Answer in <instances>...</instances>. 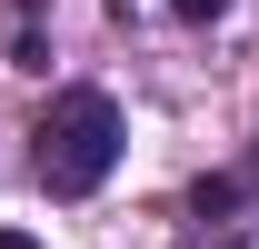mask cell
Masks as SVG:
<instances>
[{
	"label": "cell",
	"instance_id": "6da1fadb",
	"mask_svg": "<svg viewBox=\"0 0 259 249\" xmlns=\"http://www.w3.org/2000/svg\"><path fill=\"white\" fill-rule=\"evenodd\" d=\"M120 170V100L110 90H50V110L30 120V180L50 199H90Z\"/></svg>",
	"mask_w": 259,
	"mask_h": 249
},
{
	"label": "cell",
	"instance_id": "7a4b0ae2",
	"mask_svg": "<svg viewBox=\"0 0 259 249\" xmlns=\"http://www.w3.org/2000/svg\"><path fill=\"white\" fill-rule=\"evenodd\" d=\"M259 199V140L239 150V170H220V180L190 189V229H229V210H249Z\"/></svg>",
	"mask_w": 259,
	"mask_h": 249
},
{
	"label": "cell",
	"instance_id": "3957f363",
	"mask_svg": "<svg viewBox=\"0 0 259 249\" xmlns=\"http://www.w3.org/2000/svg\"><path fill=\"white\" fill-rule=\"evenodd\" d=\"M169 10H180V20H220L229 0H169Z\"/></svg>",
	"mask_w": 259,
	"mask_h": 249
},
{
	"label": "cell",
	"instance_id": "277c9868",
	"mask_svg": "<svg viewBox=\"0 0 259 249\" xmlns=\"http://www.w3.org/2000/svg\"><path fill=\"white\" fill-rule=\"evenodd\" d=\"M0 249H40V239H30V229H0Z\"/></svg>",
	"mask_w": 259,
	"mask_h": 249
}]
</instances>
